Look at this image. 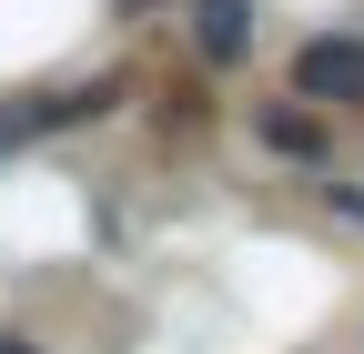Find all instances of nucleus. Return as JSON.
I'll return each mask as SVG.
<instances>
[{
    "label": "nucleus",
    "mask_w": 364,
    "mask_h": 354,
    "mask_svg": "<svg viewBox=\"0 0 364 354\" xmlns=\"http://www.w3.org/2000/svg\"><path fill=\"white\" fill-rule=\"evenodd\" d=\"M294 92L304 102H364V41H304L294 51Z\"/></svg>",
    "instance_id": "f257e3e1"
},
{
    "label": "nucleus",
    "mask_w": 364,
    "mask_h": 354,
    "mask_svg": "<svg viewBox=\"0 0 364 354\" xmlns=\"http://www.w3.org/2000/svg\"><path fill=\"white\" fill-rule=\"evenodd\" d=\"M193 51H203L213 71H233V61L253 51V0H193Z\"/></svg>",
    "instance_id": "f03ea898"
},
{
    "label": "nucleus",
    "mask_w": 364,
    "mask_h": 354,
    "mask_svg": "<svg viewBox=\"0 0 364 354\" xmlns=\"http://www.w3.org/2000/svg\"><path fill=\"white\" fill-rule=\"evenodd\" d=\"M263 142H273V152H314V122H304V112H273Z\"/></svg>",
    "instance_id": "7ed1b4c3"
},
{
    "label": "nucleus",
    "mask_w": 364,
    "mask_h": 354,
    "mask_svg": "<svg viewBox=\"0 0 364 354\" xmlns=\"http://www.w3.org/2000/svg\"><path fill=\"white\" fill-rule=\"evenodd\" d=\"M0 354H31V344H21V334H0Z\"/></svg>",
    "instance_id": "20e7f679"
},
{
    "label": "nucleus",
    "mask_w": 364,
    "mask_h": 354,
    "mask_svg": "<svg viewBox=\"0 0 364 354\" xmlns=\"http://www.w3.org/2000/svg\"><path fill=\"white\" fill-rule=\"evenodd\" d=\"M344 213H354V223H364V193H344Z\"/></svg>",
    "instance_id": "39448f33"
}]
</instances>
